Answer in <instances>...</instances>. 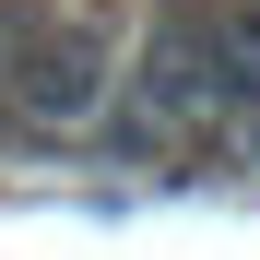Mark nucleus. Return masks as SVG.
Instances as JSON below:
<instances>
[{
    "mask_svg": "<svg viewBox=\"0 0 260 260\" xmlns=\"http://www.w3.org/2000/svg\"><path fill=\"white\" fill-rule=\"evenodd\" d=\"M130 154H154V142H178V130H213V118H248V59H237V36L213 0H166V12L142 24V48H130Z\"/></svg>",
    "mask_w": 260,
    "mask_h": 260,
    "instance_id": "nucleus-1",
    "label": "nucleus"
},
{
    "mask_svg": "<svg viewBox=\"0 0 260 260\" xmlns=\"http://www.w3.org/2000/svg\"><path fill=\"white\" fill-rule=\"evenodd\" d=\"M107 83H118V59H107V12H95V0L24 12L12 71H0V118L36 130V142H83V130L107 118Z\"/></svg>",
    "mask_w": 260,
    "mask_h": 260,
    "instance_id": "nucleus-2",
    "label": "nucleus"
},
{
    "mask_svg": "<svg viewBox=\"0 0 260 260\" xmlns=\"http://www.w3.org/2000/svg\"><path fill=\"white\" fill-rule=\"evenodd\" d=\"M12 36H24V0H0V71H12Z\"/></svg>",
    "mask_w": 260,
    "mask_h": 260,
    "instance_id": "nucleus-3",
    "label": "nucleus"
}]
</instances>
